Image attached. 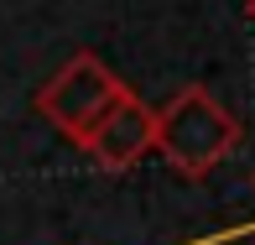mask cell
<instances>
[{
    "label": "cell",
    "mask_w": 255,
    "mask_h": 245,
    "mask_svg": "<svg viewBox=\"0 0 255 245\" xmlns=\"http://www.w3.org/2000/svg\"><path fill=\"white\" fill-rule=\"evenodd\" d=\"M240 146V120L224 110L203 84H182L156 110V146L177 178H208Z\"/></svg>",
    "instance_id": "cell-1"
},
{
    "label": "cell",
    "mask_w": 255,
    "mask_h": 245,
    "mask_svg": "<svg viewBox=\"0 0 255 245\" xmlns=\"http://www.w3.org/2000/svg\"><path fill=\"white\" fill-rule=\"evenodd\" d=\"M120 94H125V84H120V73H115L104 57L73 52L47 84L37 89V115L63 136V141L84 146L89 131L104 120V110H110Z\"/></svg>",
    "instance_id": "cell-2"
},
{
    "label": "cell",
    "mask_w": 255,
    "mask_h": 245,
    "mask_svg": "<svg viewBox=\"0 0 255 245\" xmlns=\"http://www.w3.org/2000/svg\"><path fill=\"white\" fill-rule=\"evenodd\" d=\"M151 146H156V110L141 94L125 89V94L104 110V120L89 131V141L78 151H89V162L104 167V172H130Z\"/></svg>",
    "instance_id": "cell-3"
},
{
    "label": "cell",
    "mask_w": 255,
    "mask_h": 245,
    "mask_svg": "<svg viewBox=\"0 0 255 245\" xmlns=\"http://www.w3.org/2000/svg\"><path fill=\"white\" fill-rule=\"evenodd\" d=\"M250 21H255V0H250Z\"/></svg>",
    "instance_id": "cell-4"
}]
</instances>
